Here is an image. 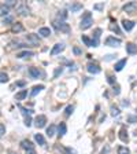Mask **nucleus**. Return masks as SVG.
Wrapping results in <instances>:
<instances>
[{
    "instance_id": "49",
    "label": "nucleus",
    "mask_w": 137,
    "mask_h": 154,
    "mask_svg": "<svg viewBox=\"0 0 137 154\" xmlns=\"http://www.w3.org/2000/svg\"><path fill=\"white\" fill-rule=\"evenodd\" d=\"M136 111H137V110H136Z\"/></svg>"
},
{
    "instance_id": "13",
    "label": "nucleus",
    "mask_w": 137,
    "mask_h": 154,
    "mask_svg": "<svg viewBox=\"0 0 137 154\" xmlns=\"http://www.w3.org/2000/svg\"><path fill=\"white\" fill-rule=\"evenodd\" d=\"M122 25H123V29H125L126 32H130V30L134 28V22L133 21H126V19H123Z\"/></svg>"
},
{
    "instance_id": "33",
    "label": "nucleus",
    "mask_w": 137,
    "mask_h": 154,
    "mask_svg": "<svg viewBox=\"0 0 137 154\" xmlns=\"http://www.w3.org/2000/svg\"><path fill=\"white\" fill-rule=\"evenodd\" d=\"M19 109L22 110V113H23V116H25V117H26V116H30V114H32V110H28V109L22 108V106H19Z\"/></svg>"
},
{
    "instance_id": "6",
    "label": "nucleus",
    "mask_w": 137,
    "mask_h": 154,
    "mask_svg": "<svg viewBox=\"0 0 137 154\" xmlns=\"http://www.w3.org/2000/svg\"><path fill=\"white\" fill-rule=\"evenodd\" d=\"M122 8H123V11H125V13H128V14H134V13H136V10H137V4L134 3V1H130V3L125 4Z\"/></svg>"
},
{
    "instance_id": "9",
    "label": "nucleus",
    "mask_w": 137,
    "mask_h": 154,
    "mask_svg": "<svg viewBox=\"0 0 137 154\" xmlns=\"http://www.w3.org/2000/svg\"><path fill=\"white\" fill-rule=\"evenodd\" d=\"M63 50H65V44H63V43H58V44H55L54 48L51 50V55L60 54V52H62Z\"/></svg>"
},
{
    "instance_id": "18",
    "label": "nucleus",
    "mask_w": 137,
    "mask_h": 154,
    "mask_svg": "<svg viewBox=\"0 0 137 154\" xmlns=\"http://www.w3.org/2000/svg\"><path fill=\"white\" fill-rule=\"evenodd\" d=\"M125 65H126V58H123V59H121V61L118 62V63L115 65V72H121V70H122L123 69V66H125Z\"/></svg>"
},
{
    "instance_id": "32",
    "label": "nucleus",
    "mask_w": 137,
    "mask_h": 154,
    "mask_svg": "<svg viewBox=\"0 0 137 154\" xmlns=\"http://www.w3.org/2000/svg\"><path fill=\"white\" fill-rule=\"evenodd\" d=\"M110 29H111L112 32H117L118 35L121 33V30H119V28H118V25H117V24H115V25H114V24H111V25H110Z\"/></svg>"
},
{
    "instance_id": "19",
    "label": "nucleus",
    "mask_w": 137,
    "mask_h": 154,
    "mask_svg": "<svg viewBox=\"0 0 137 154\" xmlns=\"http://www.w3.org/2000/svg\"><path fill=\"white\" fill-rule=\"evenodd\" d=\"M39 33H40V35H41L43 37H48V36L51 35V29H50V28H45V26H44V28H40Z\"/></svg>"
},
{
    "instance_id": "46",
    "label": "nucleus",
    "mask_w": 137,
    "mask_h": 154,
    "mask_svg": "<svg viewBox=\"0 0 137 154\" xmlns=\"http://www.w3.org/2000/svg\"><path fill=\"white\" fill-rule=\"evenodd\" d=\"M114 57H117V55H107V58H106V61H111Z\"/></svg>"
},
{
    "instance_id": "44",
    "label": "nucleus",
    "mask_w": 137,
    "mask_h": 154,
    "mask_svg": "<svg viewBox=\"0 0 137 154\" xmlns=\"http://www.w3.org/2000/svg\"><path fill=\"white\" fill-rule=\"evenodd\" d=\"M119 92H121V91H119V85L114 87V94H115V95H119Z\"/></svg>"
},
{
    "instance_id": "23",
    "label": "nucleus",
    "mask_w": 137,
    "mask_h": 154,
    "mask_svg": "<svg viewBox=\"0 0 137 154\" xmlns=\"http://www.w3.org/2000/svg\"><path fill=\"white\" fill-rule=\"evenodd\" d=\"M11 30H12L14 33H19V32H22V30H23V26H22L21 24H18V22H17V24H14V25H12Z\"/></svg>"
},
{
    "instance_id": "36",
    "label": "nucleus",
    "mask_w": 137,
    "mask_h": 154,
    "mask_svg": "<svg viewBox=\"0 0 137 154\" xmlns=\"http://www.w3.org/2000/svg\"><path fill=\"white\" fill-rule=\"evenodd\" d=\"M25 125L26 127L32 125V118H30V116H26V117H25Z\"/></svg>"
},
{
    "instance_id": "11",
    "label": "nucleus",
    "mask_w": 137,
    "mask_h": 154,
    "mask_svg": "<svg viewBox=\"0 0 137 154\" xmlns=\"http://www.w3.org/2000/svg\"><path fill=\"white\" fill-rule=\"evenodd\" d=\"M119 139L122 140V142H128L129 140V136H128V131L125 127H122V128L119 129Z\"/></svg>"
},
{
    "instance_id": "3",
    "label": "nucleus",
    "mask_w": 137,
    "mask_h": 154,
    "mask_svg": "<svg viewBox=\"0 0 137 154\" xmlns=\"http://www.w3.org/2000/svg\"><path fill=\"white\" fill-rule=\"evenodd\" d=\"M26 41L32 46H40V39L37 35L34 33H29V35H26Z\"/></svg>"
},
{
    "instance_id": "12",
    "label": "nucleus",
    "mask_w": 137,
    "mask_h": 154,
    "mask_svg": "<svg viewBox=\"0 0 137 154\" xmlns=\"http://www.w3.org/2000/svg\"><path fill=\"white\" fill-rule=\"evenodd\" d=\"M126 52L128 54H137V44L128 43L126 44Z\"/></svg>"
},
{
    "instance_id": "39",
    "label": "nucleus",
    "mask_w": 137,
    "mask_h": 154,
    "mask_svg": "<svg viewBox=\"0 0 137 154\" xmlns=\"http://www.w3.org/2000/svg\"><path fill=\"white\" fill-rule=\"evenodd\" d=\"M107 81L110 83V84H114V83H115V77H114V76H111V74H108L107 76Z\"/></svg>"
},
{
    "instance_id": "45",
    "label": "nucleus",
    "mask_w": 137,
    "mask_h": 154,
    "mask_svg": "<svg viewBox=\"0 0 137 154\" xmlns=\"http://www.w3.org/2000/svg\"><path fill=\"white\" fill-rule=\"evenodd\" d=\"M25 84H26L25 81H18V83H17V85H18V87H23Z\"/></svg>"
},
{
    "instance_id": "7",
    "label": "nucleus",
    "mask_w": 137,
    "mask_h": 154,
    "mask_svg": "<svg viewBox=\"0 0 137 154\" xmlns=\"http://www.w3.org/2000/svg\"><path fill=\"white\" fill-rule=\"evenodd\" d=\"M45 122H47V117L40 114V116H37L36 120H34V125H36L37 128H43V127H45Z\"/></svg>"
},
{
    "instance_id": "40",
    "label": "nucleus",
    "mask_w": 137,
    "mask_h": 154,
    "mask_svg": "<svg viewBox=\"0 0 137 154\" xmlns=\"http://www.w3.org/2000/svg\"><path fill=\"white\" fill-rule=\"evenodd\" d=\"M95 10H103L104 8V3H100V4H95L93 6Z\"/></svg>"
},
{
    "instance_id": "8",
    "label": "nucleus",
    "mask_w": 137,
    "mask_h": 154,
    "mask_svg": "<svg viewBox=\"0 0 137 154\" xmlns=\"http://www.w3.org/2000/svg\"><path fill=\"white\" fill-rule=\"evenodd\" d=\"M100 35H101V29L98 28L96 30L93 32V39H92V47H98L99 46V39H100Z\"/></svg>"
},
{
    "instance_id": "48",
    "label": "nucleus",
    "mask_w": 137,
    "mask_h": 154,
    "mask_svg": "<svg viewBox=\"0 0 137 154\" xmlns=\"http://www.w3.org/2000/svg\"><path fill=\"white\" fill-rule=\"evenodd\" d=\"M8 154H18V153H12V151H10V153H8Z\"/></svg>"
},
{
    "instance_id": "2",
    "label": "nucleus",
    "mask_w": 137,
    "mask_h": 154,
    "mask_svg": "<svg viewBox=\"0 0 137 154\" xmlns=\"http://www.w3.org/2000/svg\"><path fill=\"white\" fill-rule=\"evenodd\" d=\"M121 43H122V40L117 39V37H114V36L107 37L106 41H104V44L106 46H108V47H118V46H121Z\"/></svg>"
},
{
    "instance_id": "20",
    "label": "nucleus",
    "mask_w": 137,
    "mask_h": 154,
    "mask_svg": "<svg viewBox=\"0 0 137 154\" xmlns=\"http://www.w3.org/2000/svg\"><path fill=\"white\" fill-rule=\"evenodd\" d=\"M26 95H28V91L22 90V91H19V92L15 95V99H17V100H23L26 98Z\"/></svg>"
},
{
    "instance_id": "16",
    "label": "nucleus",
    "mask_w": 137,
    "mask_h": 154,
    "mask_svg": "<svg viewBox=\"0 0 137 154\" xmlns=\"http://www.w3.org/2000/svg\"><path fill=\"white\" fill-rule=\"evenodd\" d=\"M29 74L32 76L33 79H39L40 76H41V72L39 70V68H30L29 69Z\"/></svg>"
},
{
    "instance_id": "25",
    "label": "nucleus",
    "mask_w": 137,
    "mask_h": 154,
    "mask_svg": "<svg viewBox=\"0 0 137 154\" xmlns=\"http://www.w3.org/2000/svg\"><path fill=\"white\" fill-rule=\"evenodd\" d=\"M55 129H56V127H55L54 124H51V125L47 128V136H50V138H52V136L55 135Z\"/></svg>"
},
{
    "instance_id": "22",
    "label": "nucleus",
    "mask_w": 137,
    "mask_h": 154,
    "mask_svg": "<svg viewBox=\"0 0 137 154\" xmlns=\"http://www.w3.org/2000/svg\"><path fill=\"white\" fill-rule=\"evenodd\" d=\"M41 90H44V85H43V84H41V85H34V87H33V90H32V92H30V95H32V97H36V95H37V94H39Z\"/></svg>"
},
{
    "instance_id": "31",
    "label": "nucleus",
    "mask_w": 137,
    "mask_h": 154,
    "mask_svg": "<svg viewBox=\"0 0 137 154\" xmlns=\"http://www.w3.org/2000/svg\"><path fill=\"white\" fill-rule=\"evenodd\" d=\"M111 114L114 116V117L119 114V109L117 108V106H114V105H112V106H111Z\"/></svg>"
},
{
    "instance_id": "15",
    "label": "nucleus",
    "mask_w": 137,
    "mask_h": 154,
    "mask_svg": "<svg viewBox=\"0 0 137 154\" xmlns=\"http://www.w3.org/2000/svg\"><path fill=\"white\" fill-rule=\"evenodd\" d=\"M21 146L23 147V149H25L26 151H28V150H33V149H34V146H33V143H32V142H30V140H28V139L22 140V142H21Z\"/></svg>"
},
{
    "instance_id": "28",
    "label": "nucleus",
    "mask_w": 137,
    "mask_h": 154,
    "mask_svg": "<svg viewBox=\"0 0 137 154\" xmlns=\"http://www.w3.org/2000/svg\"><path fill=\"white\" fill-rule=\"evenodd\" d=\"M118 154H130V151H129V149H128V147L119 146L118 147Z\"/></svg>"
},
{
    "instance_id": "14",
    "label": "nucleus",
    "mask_w": 137,
    "mask_h": 154,
    "mask_svg": "<svg viewBox=\"0 0 137 154\" xmlns=\"http://www.w3.org/2000/svg\"><path fill=\"white\" fill-rule=\"evenodd\" d=\"M68 10L71 11V13H77V11L82 10V4H81V3H71V4H68Z\"/></svg>"
},
{
    "instance_id": "29",
    "label": "nucleus",
    "mask_w": 137,
    "mask_h": 154,
    "mask_svg": "<svg viewBox=\"0 0 137 154\" xmlns=\"http://www.w3.org/2000/svg\"><path fill=\"white\" fill-rule=\"evenodd\" d=\"M8 81V76L6 73H0V84H3V83H7Z\"/></svg>"
},
{
    "instance_id": "41",
    "label": "nucleus",
    "mask_w": 137,
    "mask_h": 154,
    "mask_svg": "<svg viewBox=\"0 0 137 154\" xmlns=\"http://www.w3.org/2000/svg\"><path fill=\"white\" fill-rule=\"evenodd\" d=\"M4 133H6V127H4L3 124H0V138H1Z\"/></svg>"
},
{
    "instance_id": "24",
    "label": "nucleus",
    "mask_w": 137,
    "mask_h": 154,
    "mask_svg": "<svg viewBox=\"0 0 137 154\" xmlns=\"http://www.w3.org/2000/svg\"><path fill=\"white\" fill-rule=\"evenodd\" d=\"M58 131H59V136H63L66 133V131H67V128H66V124L65 122H60L58 127Z\"/></svg>"
},
{
    "instance_id": "1",
    "label": "nucleus",
    "mask_w": 137,
    "mask_h": 154,
    "mask_svg": "<svg viewBox=\"0 0 137 154\" xmlns=\"http://www.w3.org/2000/svg\"><path fill=\"white\" fill-rule=\"evenodd\" d=\"M92 24H93L92 14H90V13H85V14H84V17H82V19H81L79 28L82 29V30H87V29H89L90 26H92Z\"/></svg>"
},
{
    "instance_id": "38",
    "label": "nucleus",
    "mask_w": 137,
    "mask_h": 154,
    "mask_svg": "<svg viewBox=\"0 0 137 154\" xmlns=\"http://www.w3.org/2000/svg\"><path fill=\"white\" fill-rule=\"evenodd\" d=\"M4 4H6V6L10 8V7H12V6H15V4H17V1H14V0H8V1H6Z\"/></svg>"
},
{
    "instance_id": "43",
    "label": "nucleus",
    "mask_w": 137,
    "mask_h": 154,
    "mask_svg": "<svg viewBox=\"0 0 137 154\" xmlns=\"http://www.w3.org/2000/svg\"><path fill=\"white\" fill-rule=\"evenodd\" d=\"M10 22H12V18H11V17H7V18H4L3 24H10Z\"/></svg>"
},
{
    "instance_id": "17",
    "label": "nucleus",
    "mask_w": 137,
    "mask_h": 154,
    "mask_svg": "<svg viewBox=\"0 0 137 154\" xmlns=\"http://www.w3.org/2000/svg\"><path fill=\"white\" fill-rule=\"evenodd\" d=\"M34 55V52H32V51H22V52H18L17 54V58H29V57H33Z\"/></svg>"
},
{
    "instance_id": "37",
    "label": "nucleus",
    "mask_w": 137,
    "mask_h": 154,
    "mask_svg": "<svg viewBox=\"0 0 137 154\" xmlns=\"http://www.w3.org/2000/svg\"><path fill=\"white\" fill-rule=\"evenodd\" d=\"M62 72H63V69H62V68H56V69H55V73H54V79H56V77H58V76Z\"/></svg>"
},
{
    "instance_id": "10",
    "label": "nucleus",
    "mask_w": 137,
    "mask_h": 154,
    "mask_svg": "<svg viewBox=\"0 0 137 154\" xmlns=\"http://www.w3.org/2000/svg\"><path fill=\"white\" fill-rule=\"evenodd\" d=\"M87 69H88V72L92 73V74H99V73H100V68H99L98 65L92 63V62H90V63H88Z\"/></svg>"
},
{
    "instance_id": "42",
    "label": "nucleus",
    "mask_w": 137,
    "mask_h": 154,
    "mask_svg": "<svg viewBox=\"0 0 137 154\" xmlns=\"http://www.w3.org/2000/svg\"><path fill=\"white\" fill-rule=\"evenodd\" d=\"M73 51H74V54H76V55H79V54H81V52H82V51L79 50L78 47H74V48H73Z\"/></svg>"
},
{
    "instance_id": "34",
    "label": "nucleus",
    "mask_w": 137,
    "mask_h": 154,
    "mask_svg": "<svg viewBox=\"0 0 137 154\" xmlns=\"http://www.w3.org/2000/svg\"><path fill=\"white\" fill-rule=\"evenodd\" d=\"M73 110H74V106H67V108H66V110H65V114L66 116H70L73 113Z\"/></svg>"
},
{
    "instance_id": "26",
    "label": "nucleus",
    "mask_w": 137,
    "mask_h": 154,
    "mask_svg": "<svg viewBox=\"0 0 137 154\" xmlns=\"http://www.w3.org/2000/svg\"><path fill=\"white\" fill-rule=\"evenodd\" d=\"M81 40H82L84 43H85V46H88V47H92V40H90L88 36H85V35H82V36H81Z\"/></svg>"
},
{
    "instance_id": "4",
    "label": "nucleus",
    "mask_w": 137,
    "mask_h": 154,
    "mask_svg": "<svg viewBox=\"0 0 137 154\" xmlns=\"http://www.w3.org/2000/svg\"><path fill=\"white\" fill-rule=\"evenodd\" d=\"M29 7H28V4L26 3H21L17 7V13H18L19 15H22V17H26V15H29Z\"/></svg>"
},
{
    "instance_id": "21",
    "label": "nucleus",
    "mask_w": 137,
    "mask_h": 154,
    "mask_svg": "<svg viewBox=\"0 0 137 154\" xmlns=\"http://www.w3.org/2000/svg\"><path fill=\"white\" fill-rule=\"evenodd\" d=\"M34 139H36V142L39 144H41V146L45 144V139H44V136L41 135V133H36V135H34Z\"/></svg>"
},
{
    "instance_id": "30",
    "label": "nucleus",
    "mask_w": 137,
    "mask_h": 154,
    "mask_svg": "<svg viewBox=\"0 0 137 154\" xmlns=\"http://www.w3.org/2000/svg\"><path fill=\"white\" fill-rule=\"evenodd\" d=\"M60 149L65 154H76V151L73 150V149H70V147H60Z\"/></svg>"
},
{
    "instance_id": "5",
    "label": "nucleus",
    "mask_w": 137,
    "mask_h": 154,
    "mask_svg": "<svg viewBox=\"0 0 137 154\" xmlns=\"http://www.w3.org/2000/svg\"><path fill=\"white\" fill-rule=\"evenodd\" d=\"M54 28L58 29V30H60V32H66V33L70 32V28H68V25H67V24H65V22L55 21L54 22Z\"/></svg>"
},
{
    "instance_id": "47",
    "label": "nucleus",
    "mask_w": 137,
    "mask_h": 154,
    "mask_svg": "<svg viewBox=\"0 0 137 154\" xmlns=\"http://www.w3.org/2000/svg\"><path fill=\"white\" fill-rule=\"evenodd\" d=\"M26 154H36V151H34V149H33V150H28Z\"/></svg>"
},
{
    "instance_id": "35",
    "label": "nucleus",
    "mask_w": 137,
    "mask_h": 154,
    "mask_svg": "<svg viewBox=\"0 0 137 154\" xmlns=\"http://www.w3.org/2000/svg\"><path fill=\"white\" fill-rule=\"evenodd\" d=\"M128 121L132 122V124H137V116H129V117H128Z\"/></svg>"
},
{
    "instance_id": "27",
    "label": "nucleus",
    "mask_w": 137,
    "mask_h": 154,
    "mask_svg": "<svg viewBox=\"0 0 137 154\" xmlns=\"http://www.w3.org/2000/svg\"><path fill=\"white\" fill-rule=\"evenodd\" d=\"M66 18H67V13H66V11H59L58 19H60V22H65Z\"/></svg>"
}]
</instances>
